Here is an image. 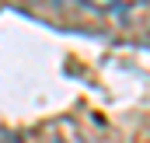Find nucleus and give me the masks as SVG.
I'll return each instance as SVG.
<instances>
[]
</instances>
